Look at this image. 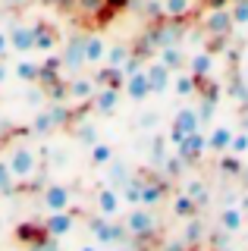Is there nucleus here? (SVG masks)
I'll return each instance as SVG.
<instances>
[{
	"mask_svg": "<svg viewBox=\"0 0 248 251\" xmlns=\"http://www.w3.org/2000/svg\"><path fill=\"white\" fill-rule=\"evenodd\" d=\"M198 129H201L198 110L195 107H179V110H176V116H173V126H170V141L179 145L185 135H192V132H198Z\"/></svg>",
	"mask_w": 248,
	"mask_h": 251,
	"instance_id": "f03ea898",
	"label": "nucleus"
},
{
	"mask_svg": "<svg viewBox=\"0 0 248 251\" xmlns=\"http://www.w3.org/2000/svg\"><path fill=\"white\" fill-rule=\"evenodd\" d=\"M129 60H132V50H129L126 44L107 47V57H104V63H107V66H116V69H123V66H126Z\"/></svg>",
	"mask_w": 248,
	"mask_h": 251,
	"instance_id": "a878e982",
	"label": "nucleus"
},
{
	"mask_svg": "<svg viewBox=\"0 0 248 251\" xmlns=\"http://www.w3.org/2000/svg\"><path fill=\"white\" fill-rule=\"evenodd\" d=\"M160 201H164V185L145 179L142 182V207H157Z\"/></svg>",
	"mask_w": 248,
	"mask_h": 251,
	"instance_id": "b1692460",
	"label": "nucleus"
},
{
	"mask_svg": "<svg viewBox=\"0 0 248 251\" xmlns=\"http://www.w3.org/2000/svg\"><path fill=\"white\" fill-rule=\"evenodd\" d=\"M95 91H98V82H95V78H88V75H73V78H69V85H66L69 100H91V98H95Z\"/></svg>",
	"mask_w": 248,
	"mask_h": 251,
	"instance_id": "f8f14e48",
	"label": "nucleus"
},
{
	"mask_svg": "<svg viewBox=\"0 0 248 251\" xmlns=\"http://www.w3.org/2000/svg\"><path fill=\"white\" fill-rule=\"evenodd\" d=\"M69 107H63L60 100H53L50 107H44L41 113L35 116V123H32V132H50V129H57V126H66L69 123Z\"/></svg>",
	"mask_w": 248,
	"mask_h": 251,
	"instance_id": "7ed1b4c3",
	"label": "nucleus"
},
{
	"mask_svg": "<svg viewBox=\"0 0 248 251\" xmlns=\"http://www.w3.org/2000/svg\"><path fill=\"white\" fill-rule=\"evenodd\" d=\"M142 126H145V129H154V126H157V113H145L142 116Z\"/></svg>",
	"mask_w": 248,
	"mask_h": 251,
	"instance_id": "37998d69",
	"label": "nucleus"
},
{
	"mask_svg": "<svg viewBox=\"0 0 248 251\" xmlns=\"http://www.w3.org/2000/svg\"><path fill=\"white\" fill-rule=\"evenodd\" d=\"M73 226H75L73 207H69V210H53V214L44 220V229H48V235H53V239H60V235H66V232H73Z\"/></svg>",
	"mask_w": 248,
	"mask_h": 251,
	"instance_id": "1a4fd4ad",
	"label": "nucleus"
},
{
	"mask_svg": "<svg viewBox=\"0 0 248 251\" xmlns=\"http://www.w3.org/2000/svg\"><path fill=\"white\" fill-rule=\"evenodd\" d=\"M41 201H44V207H48V214H53V210H69L73 192H69V185H63V182H50L44 188Z\"/></svg>",
	"mask_w": 248,
	"mask_h": 251,
	"instance_id": "423d86ee",
	"label": "nucleus"
},
{
	"mask_svg": "<svg viewBox=\"0 0 248 251\" xmlns=\"http://www.w3.org/2000/svg\"><path fill=\"white\" fill-rule=\"evenodd\" d=\"M245 28H248V25H245Z\"/></svg>",
	"mask_w": 248,
	"mask_h": 251,
	"instance_id": "3c124183",
	"label": "nucleus"
},
{
	"mask_svg": "<svg viewBox=\"0 0 248 251\" xmlns=\"http://www.w3.org/2000/svg\"><path fill=\"white\" fill-rule=\"evenodd\" d=\"M104 57H107L104 38H100V35L85 38V63H104Z\"/></svg>",
	"mask_w": 248,
	"mask_h": 251,
	"instance_id": "aec40b11",
	"label": "nucleus"
},
{
	"mask_svg": "<svg viewBox=\"0 0 248 251\" xmlns=\"http://www.w3.org/2000/svg\"><path fill=\"white\" fill-rule=\"evenodd\" d=\"M185 195H192V201H195L198 207H201V204H207V188L201 185L198 179H195V182H189V192H185Z\"/></svg>",
	"mask_w": 248,
	"mask_h": 251,
	"instance_id": "c9c22d12",
	"label": "nucleus"
},
{
	"mask_svg": "<svg viewBox=\"0 0 248 251\" xmlns=\"http://www.w3.org/2000/svg\"><path fill=\"white\" fill-rule=\"evenodd\" d=\"M116 251H126V248H116Z\"/></svg>",
	"mask_w": 248,
	"mask_h": 251,
	"instance_id": "8fccbe9b",
	"label": "nucleus"
},
{
	"mask_svg": "<svg viewBox=\"0 0 248 251\" xmlns=\"http://www.w3.org/2000/svg\"><path fill=\"white\" fill-rule=\"evenodd\" d=\"M35 85H38V82H32V91H25V100H28L32 107H41V104H44V91L35 88Z\"/></svg>",
	"mask_w": 248,
	"mask_h": 251,
	"instance_id": "58836bf2",
	"label": "nucleus"
},
{
	"mask_svg": "<svg viewBox=\"0 0 248 251\" xmlns=\"http://www.w3.org/2000/svg\"><path fill=\"white\" fill-rule=\"evenodd\" d=\"M185 239H189V242H198V239H201V223H198V220H192V223H189V229H185Z\"/></svg>",
	"mask_w": 248,
	"mask_h": 251,
	"instance_id": "a19ab883",
	"label": "nucleus"
},
{
	"mask_svg": "<svg viewBox=\"0 0 248 251\" xmlns=\"http://www.w3.org/2000/svg\"><path fill=\"white\" fill-rule=\"evenodd\" d=\"M60 63H63L69 73H79L85 66V38H73L69 47L63 50V57H60Z\"/></svg>",
	"mask_w": 248,
	"mask_h": 251,
	"instance_id": "4468645a",
	"label": "nucleus"
},
{
	"mask_svg": "<svg viewBox=\"0 0 248 251\" xmlns=\"http://www.w3.org/2000/svg\"><path fill=\"white\" fill-rule=\"evenodd\" d=\"M10 50H13V47H10V31H6V28H0V60H3Z\"/></svg>",
	"mask_w": 248,
	"mask_h": 251,
	"instance_id": "ea45409f",
	"label": "nucleus"
},
{
	"mask_svg": "<svg viewBox=\"0 0 248 251\" xmlns=\"http://www.w3.org/2000/svg\"><path fill=\"white\" fill-rule=\"evenodd\" d=\"M189 251H201V248H189Z\"/></svg>",
	"mask_w": 248,
	"mask_h": 251,
	"instance_id": "09e8293b",
	"label": "nucleus"
},
{
	"mask_svg": "<svg viewBox=\"0 0 248 251\" xmlns=\"http://www.w3.org/2000/svg\"><path fill=\"white\" fill-rule=\"evenodd\" d=\"M91 163H95V167H107V163H113V145H107V141H95V145H91Z\"/></svg>",
	"mask_w": 248,
	"mask_h": 251,
	"instance_id": "cd10ccee",
	"label": "nucleus"
},
{
	"mask_svg": "<svg viewBox=\"0 0 248 251\" xmlns=\"http://www.w3.org/2000/svg\"><path fill=\"white\" fill-rule=\"evenodd\" d=\"M245 151H248V132H236V135H232V141H229V151H226V154L242 157Z\"/></svg>",
	"mask_w": 248,
	"mask_h": 251,
	"instance_id": "72a5a7b5",
	"label": "nucleus"
},
{
	"mask_svg": "<svg viewBox=\"0 0 248 251\" xmlns=\"http://www.w3.org/2000/svg\"><path fill=\"white\" fill-rule=\"evenodd\" d=\"M6 163H10L16 182H28V179H35V173H38V151L32 145H16L10 151V157H6Z\"/></svg>",
	"mask_w": 248,
	"mask_h": 251,
	"instance_id": "f257e3e1",
	"label": "nucleus"
},
{
	"mask_svg": "<svg viewBox=\"0 0 248 251\" xmlns=\"http://www.w3.org/2000/svg\"><path fill=\"white\" fill-rule=\"evenodd\" d=\"M57 47V28H50V25H35V50H41V53H48Z\"/></svg>",
	"mask_w": 248,
	"mask_h": 251,
	"instance_id": "6ab92c4d",
	"label": "nucleus"
},
{
	"mask_svg": "<svg viewBox=\"0 0 248 251\" xmlns=\"http://www.w3.org/2000/svg\"><path fill=\"white\" fill-rule=\"evenodd\" d=\"M107 167H110V163H107ZM129 179H132V176H129V167H126V163H113V167H110V182L126 185Z\"/></svg>",
	"mask_w": 248,
	"mask_h": 251,
	"instance_id": "f704fd0d",
	"label": "nucleus"
},
{
	"mask_svg": "<svg viewBox=\"0 0 248 251\" xmlns=\"http://www.w3.org/2000/svg\"><path fill=\"white\" fill-rule=\"evenodd\" d=\"M95 201H98V214H100V217H113L116 210H120V201H123V195L116 192V188H100Z\"/></svg>",
	"mask_w": 248,
	"mask_h": 251,
	"instance_id": "dca6fc26",
	"label": "nucleus"
},
{
	"mask_svg": "<svg viewBox=\"0 0 248 251\" xmlns=\"http://www.w3.org/2000/svg\"><path fill=\"white\" fill-rule=\"evenodd\" d=\"M123 88L132 100H145L151 94V85H148V75H145V69H135V73L126 75V82H123Z\"/></svg>",
	"mask_w": 248,
	"mask_h": 251,
	"instance_id": "ddd939ff",
	"label": "nucleus"
},
{
	"mask_svg": "<svg viewBox=\"0 0 248 251\" xmlns=\"http://www.w3.org/2000/svg\"><path fill=\"white\" fill-rule=\"evenodd\" d=\"M95 110L98 113H113L116 104H120V88H113V85H98L95 91Z\"/></svg>",
	"mask_w": 248,
	"mask_h": 251,
	"instance_id": "2eb2a0df",
	"label": "nucleus"
},
{
	"mask_svg": "<svg viewBox=\"0 0 248 251\" xmlns=\"http://www.w3.org/2000/svg\"><path fill=\"white\" fill-rule=\"evenodd\" d=\"M229 16H232V25H248V0H236L229 6Z\"/></svg>",
	"mask_w": 248,
	"mask_h": 251,
	"instance_id": "2f4dec72",
	"label": "nucleus"
},
{
	"mask_svg": "<svg viewBox=\"0 0 248 251\" xmlns=\"http://www.w3.org/2000/svg\"><path fill=\"white\" fill-rule=\"evenodd\" d=\"M79 251H100V245H98V242H91V245H82Z\"/></svg>",
	"mask_w": 248,
	"mask_h": 251,
	"instance_id": "a18cd8bd",
	"label": "nucleus"
},
{
	"mask_svg": "<svg viewBox=\"0 0 248 251\" xmlns=\"http://www.w3.org/2000/svg\"><path fill=\"white\" fill-rule=\"evenodd\" d=\"M88 229H91V235H95L98 245H116V242L123 239V232H126V226L110 223V217H95L88 223Z\"/></svg>",
	"mask_w": 248,
	"mask_h": 251,
	"instance_id": "20e7f679",
	"label": "nucleus"
},
{
	"mask_svg": "<svg viewBox=\"0 0 248 251\" xmlns=\"http://www.w3.org/2000/svg\"><path fill=\"white\" fill-rule=\"evenodd\" d=\"M173 91L179 94V98H189V94H195V91H198V78L192 75V73H179V75H173Z\"/></svg>",
	"mask_w": 248,
	"mask_h": 251,
	"instance_id": "bb28decb",
	"label": "nucleus"
},
{
	"mask_svg": "<svg viewBox=\"0 0 248 251\" xmlns=\"http://www.w3.org/2000/svg\"><path fill=\"white\" fill-rule=\"evenodd\" d=\"M195 207H198V204L192 201V195H179V198L173 201V214H176V217H185V220H192Z\"/></svg>",
	"mask_w": 248,
	"mask_h": 251,
	"instance_id": "c756f323",
	"label": "nucleus"
},
{
	"mask_svg": "<svg viewBox=\"0 0 248 251\" xmlns=\"http://www.w3.org/2000/svg\"><path fill=\"white\" fill-rule=\"evenodd\" d=\"M232 28H236L232 25V16H229V10H223V6H214V10L204 16V31L214 35V38H226Z\"/></svg>",
	"mask_w": 248,
	"mask_h": 251,
	"instance_id": "0eeeda50",
	"label": "nucleus"
},
{
	"mask_svg": "<svg viewBox=\"0 0 248 251\" xmlns=\"http://www.w3.org/2000/svg\"><path fill=\"white\" fill-rule=\"evenodd\" d=\"M13 182H16V176H13V170H10V163L0 157V192H13Z\"/></svg>",
	"mask_w": 248,
	"mask_h": 251,
	"instance_id": "473e14b6",
	"label": "nucleus"
},
{
	"mask_svg": "<svg viewBox=\"0 0 248 251\" xmlns=\"http://www.w3.org/2000/svg\"><path fill=\"white\" fill-rule=\"evenodd\" d=\"M242 223H245L242 207H232V204H229V207L220 210V226H223L226 232H239V229H242Z\"/></svg>",
	"mask_w": 248,
	"mask_h": 251,
	"instance_id": "412c9836",
	"label": "nucleus"
},
{
	"mask_svg": "<svg viewBox=\"0 0 248 251\" xmlns=\"http://www.w3.org/2000/svg\"><path fill=\"white\" fill-rule=\"evenodd\" d=\"M104 3H107V6H123L126 0H104Z\"/></svg>",
	"mask_w": 248,
	"mask_h": 251,
	"instance_id": "49530a36",
	"label": "nucleus"
},
{
	"mask_svg": "<svg viewBox=\"0 0 248 251\" xmlns=\"http://www.w3.org/2000/svg\"><path fill=\"white\" fill-rule=\"evenodd\" d=\"M10 75H13V66H6V63L0 60V88H3V85L10 82Z\"/></svg>",
	"mask_w": 248,
	"mask_h": 251,
	"instance_id": "79ce46f5",
	"label": "nucleus"
},
{
	"mask_svg": "<svg viewBox=\"0 0 248 251\" xmlns=\"http://www.w3.org/2000/svg\"><path fill=\"white\" fill-rule=\"evenodd\" d=\"M236 132L229 129V126H217V129L207 135V151H217V154H226L229 151V141Z\"/></svg>",
	"mask_w": 248,
	"mask_h": 251,
	"instance_id": "f3484780",
	"label": "nucleus"
},
{
	"mask_svg": "<svg viewBox=\"0 0 248 251\" xmlns=\"http://www.w3.org/2000/svg\"><path fill=\"white\" fill-rule=\"evenodd\" d=\"M220 251H232V248H220Z\"/></svg>",
	"mask_w": 248,
	"mask_h": 251,
	"instance_id": "de8ad7c7",
	"label": "nucleus"
},
{
	"mask_svg": "<svg viewBox=\"0 0 248 251\" xmlns=\"http://www.w3.org/2000/svg\"><path fill=\"white\" fill-rule=\"evenodd\" d=\"M204 151H207V138L201 135V129L192 132V135H185L179 145H176V154H179L182 160H198Z\"/></svg>",
	"mask_w": 248,
	"mask_h": 251,
	"instance_id": "9b49d317",
	"label": "nucleus"
},
{
	"mask_svg": "<svg viewBox=\"0 0 248 251\" xmlns=\"http://www.w3.org/2000/svg\"><path fill=\"white\" fill-rule=\"evenodd\" d=\"M142 182H145V179H129V182L123 185V201L132 204V207H138V204H142Z\"/></svg>",
	"mask_w": 248,
	"mask_h": 251,
	"instance_id": "c85d7f7f",
	"label": "nucleus"
},
{
	"mask_svg": "<svg viewBox=\"0 0 248 251\" xmlns=\"http://www.w3.org/2000/svg\"><path fill=\"white\" fill-rule=\"evenodd\" d=\"M145 75H148V85H151V94H164L170 85H173V69H167L164 63H151L145 66Z\"/></svg>",
	"mask_w": 248,
	"mask_h": 251,
	"instance_id": "9d476101",
	"label": "nucleus"
},
{
	"mask_svg": "<svg viewBox=\"0 0 248 251\" xmlns=\"http://www.w3.org/2000/svg\"><path fill=\"white\" fill-rule=\"evenodd\" d=\"M160 63H164L167 69H173V73H179L182 63H185V53L176 44H167V47H160Z\"/></svg>",
	"mask_w": 248,
	"mask_h": 251,
	"instance_id": "5701e85b",
	"label": "nucleus"
},
{
	"mask_svg": "<svg viewBox=\"0 0 248 251\" xmlns=\"http://www.w3.org/2000/svg\"><path fill=\"white\" fill-rule=\"evenodd\" d=\"M16 235H19L22 242H28V245H35V242H41L44 235H48V229H44V226H28V223H22Z\"/></svg>",
	"mask_w": 248,
	"mask_h": 251,
	"instance_id": "7c9ffc66",
	"label": "nucleus"
},
{
	"mask_svg": "<svg viewBox=\"0 0 248 251\" xmlns=\"http://www.w3.org/2000/svg\"><path fill=\"white\" fill-rule=\"evenodd\" d=\"M211 66H214V57L207 50H198V53H192V60H189V69H192V75L195 78H207L211 75Z\"/></svg>",
	"mask_w": 248,
	"mask_h": 251,
	"instance_id": "4be33fe9",
	"label": "nucleus"
},
{
	"mask_svg": "<svg viewBox=\"0 0 248 251\" xmlns=\"http://www.w3.org/2000/svg\"><path fill=\"white\" fill-rule=\"evenodd\" d=\"M13 75L19 78V82H25V85H32L41 78V63H35V60H19L16 66H13Z\"/></svg>",
	"mask_w": 248,
	"mask_h": 251,
	"instance_id": "a211bd4d",
	"label": "nucleus"
},
{
	"mask_svg": "<svg viewBox=\"0 0 248 251\" xmlns=\"http://www.w3.org/2000/svg\"><path fill=\"white\" fill-rule=\"evenodd\" d=\"M75 138L85 141V145H95V141H98V129H95L91 123H82V129L75 132Z\"/></svg>",
	"mask_w": 248,
	"mask_h": 251,
	"instance_id": "e433bc0d",
	"label": "nucleus"
},
{
	"mask_svg": "<svg viewBox=\"0 0 248 251\" xmlns=\"http://www.w3.org/2000/svg\"><path fill=\"white\" fill-rule=\"evenodd\" d=\"M28 251H60V245L53 242V235H44L41 242H35V245H28Z\"/></svg>",
	"mask_w": 248,
	"mask_h": 251,
	"instance_id": "4c0bfd02",
	"label": "nucleus"
},
{
	"mask_svg": "<svg viewBox=\"0 0 248 251\" xmlns=\"http://www.w3.org/2000/svg\"><path fill=\"white\" fill-rule=\"evenodd\" d=\"M192 3H195V0H164L160 10H164L167 19H182V16L192 13Z\"/></svg>",
	"mask_w": 248,
	"mask_h": 251,
	"instance_id": "393cba45",
	"label": "nucleus"
},
{
	"mask_svg": "<svg viewBox=\"0 0 248 251\" xmlns=\"http://www.w3.org/2000/svg\"><path fill=\"white\" fill-rule=\"evenodd\" d=\"M154 229H157V220H154L151 210H145L142 204H138L135 210H129V217H126V232L129 235H151Z\"/></svg>",
	"mask_w": 248,
	"mask_h": 251,
	"instance_id": "39448f33",
	"label": "nucleus"
},
{
	"mask_svg": "<svg viewBox=\"0 0 248 251\" xmlns=\"http://www.w3.org/2000/svg\"><path fill=\"white\" fill-rule=\"evenodd\" d=\"M6 31H10V47L16 53H32L35 50V25H22V22H16V25H10Z\"/></svg>",
	"mask_w": 248,
	"mask_h": 251,
	"instance_id": "6e6552de",
	"label": "nucleus"
},
{
	"mask_svg": "<svg viewBox=\"0 0 248 251\" xmlns=\"http://www.w3.org/2000/svg\"><path fill=\"white\" fill-rule=\"evenodd\" d=\"M220 167H223V170H229V173H236V170H239V163H236V160H229V157H226V160H223Z\"/></svg>",
	"mask_w": 248,
	"mask_h": 251,
	"instance_id": "c03bdc74",
	"label": "nucleus"
}]
</instances>
